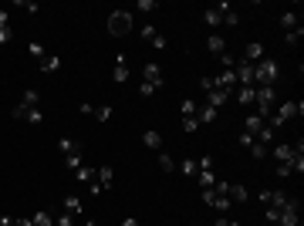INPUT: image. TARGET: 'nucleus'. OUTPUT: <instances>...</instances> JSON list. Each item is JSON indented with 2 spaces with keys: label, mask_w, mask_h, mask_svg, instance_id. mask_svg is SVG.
Here are the masks:
<instances>
[{
  "label": "nucleus",
  "mask_w": 304,
  "mask_h": 226,
  "mask_svg": "<svg viewBox=\"0 0 304 226\" xmlns=\"http://www.w3.org/2000/svg\"><path fill=\"white\" fill-rule=\"evenodd\" d=\"M274 105H277V91H274V85H260L257 95H254V108H257V115L267 118Z\"/></svg>",
  "instance_id": "nucleus-4"
},
{
  "label": "nucleus",
  "mask_w": 304,
  "mask_h": 226,
  "mask_svg": "<svg viewBox=\"0 0 304 226\" xmlns=\"http://www.w3.org/2000/svg\"><path fill=\"white\" fill-rule=\"evenodd\" d=\"M301 37H304V27H297V31H287V34H284V44L294 47L297 41H301Z\"/></svg>",
  "instance_id": "nucleus-36"
},
{
  "label": "nucleus",
  "mask_w": 304,
  "mask_h": 226,
  "mask_svg": "<svg viewBox=\"0 0 304 226\" xmlns=\"http://www.w3.org/2000/svg\"><path fill=\"white\" fill-rule=\"evenodd\" d=\"M122 226H139V223H135V216H125V219H122Z\"/></svg>",
  "instance_id": "nucleus-54"
},
{
  "label": "nucleus",
  "mask_w": 304,
  "mask_h": 226,
  "mask_svg": "<svg viewBox=\"0 0 304 226\" xmlns=\"http://www.w3.org/2000/svg\"><path fill=\"white\" fill-rule=\"evenodd\" d=\"M0 27H11V14L7 11H0Z\"/></svg>",
  "instance_id": "nucleus-52"
},
{
  "label": "nucleus",
  "mask_w": 304,
  "mask_h": 226,
  "mask_svg": "<svg viewBox=\"0 0 304 226\" xmlns=\"http://www.w3.org/2000/svg\"><path fill=\"white\" fill-rule=\"evenodd\" d=\"M294 115H304V102H281L277 105V112L267 115V125H274V128H281L287 118H294Z\"/></svg>",
  "instance_id": "nucleus-2"
},
{
  "label": "nucleus",
  "mask_w": 304,
  "mask_h": 226,
  "mask_svg": "<svg viewBox=\"0 0 304 226\" xmlns=\"http://www.w3.org/2000/svg\"><path fill=\"white\" fill-rule=\"evenodd\" d=\"M267 122V118H264V115H257V112H250L247 118H244V132H250V135H257V128L260 125Z\"/></svg>",
  "instance_id": "nucleus-19"
},
{
  "label": "nucleus",
  "mask_w": 304,
  "mask_h": 226,
  "mask_svg": "<svg viewBox=\"0 0 304 226\" xmlns=\"http://www.w3.org/2000/svg\"><path fill=\"white\" fill-rule=\"evenodd\" d=\"M21 105H24V108H37V105H41V95L27 88V91H24V98H21Z\"/></svg>",
  "instance_id": "nucleus-31"
},
{
  "label": "nucleus",
  "mask_w": 304,
  "mask_h": 226,
  "mask_svg": "<svg viewBox=\"0 0 304 226\" xmlns=\"http://www.w3.org/2000/svg\"><path fill=\"white\" fill-rule=\"evenodd\" d=\"M27 54H31L34 61H41V57H44L47 51H44V47H41V44H27Z\"/></svg>",
  "instance_id": "nucleus-41"
},
{
  "label": "nucleus",
  "mask_w": 304,
  "mask_h": 226,
  "mask_svg": "<svg viewBox=\"0 0 304 226\" xmlns=\"http://www.w3.org/2000/svg\"><path fill=\"white\" fill-rule=\"evenodd\" d=\"M196 182H200V189H213V186H216V172L213 169L200 172V176H196Z\"/></svg>",
  "instance_id": "nucleus-27"
},
{
  "label": "nucleus",
  "mask_w": 304,
  "mask_h": 226,
  "mask_svg": "<svg viewBox=\"0 0 304 226\" xmlns=\"http://www.w3.org/2000/svg\"><path fill=\"white\" fill-rule=\"evenodd\" d=\"M65 162H68V169H81V166H85V162H81V152H75V156H68Z\"/></svg>",
  "instance_id": "nucleus-44"
},
{
  "label": "nucleus",
  "mask_w": 304,
  "mask_h": 226,
  "mask_svg": "<svg viewBox=\"0 0 304 226\" xmlns=\"http://www.w3.org/2000/svg\"><path fill=\"white\" fill-rule=\"evenodd\" d=\"M264 216H267V223H277V216H281V209H270V206H264Z\"/></svg>",
  "instance_id": "nucleus-48"
},
{
  "label": "nucleus",
  "mask_w": 304,
  "mask_h": 226,
  "mask_svg": "<svg viewBox=\"0 0 304 226\" xmlns=\"http://www.w3.org/2000/svg\"><path fill=\"white\" fill-rule=\"evenodd\" d=\"M196 162H200V172L213 169V156H200V159H196Z\"/></svg>",
  "instance_id": "nucleus-45"
},
{
  "label": "nucleus",
  "mask_w": 304,
  "mask_h": 226,
  "mask_svg": "<svg viewBox=\"0 0 304 226\" xmlns=\"http://www.w3.org/2000/svg\"><path fill=\"white\" fill-rule=\"evenodd\" d=\"M230 98H233V95H230V91H223V88H220V85H216V88L210 91V95H206V102L213 105V108H220V105H226V102H230Z\"/></svg>",
  "instance_id": "nucleus-17"
},
{
  "label": "nucleus",
  "mask_w": 304,
  "mask_h": 226,
  "mask_svg": "<svg viewBox=\"0 0 304 226\" xmlns=\"http://www.w3.org/2000/svg\"><path fill=\"white\" fill-rule=\"evenodd\" d=\"M200 192H203V203L210 206V209H216V213H226V209L233 206L223 192H216V189H200Z\"/></svg>",
  "instance_id": "nucleus-6"
},
{
  "label": "nucleus",
  "mask_w": 304,
  "mask_h": 226,
  "mask_svg": "<svg viewBox=\"0 0 304 226\" xmlns=\"http://www.w3.org/2000/svg\"><path fill=\"white\" fill-rule=\"evenodd\" d=\"M24 122H31V125H41V122H44V112H41V105H37V108H27Z\"/></svg>",
  "instance_id": "nucleus-32"
},
{
  "label": "nucleus",
  "mask_w": 304,
  "mask_h": 226,
  "mask_svg": "<svg viewBox=\"0 0 304 226\" xmlns=\"http://www.w3.org/2000/svg\"><path fill=\"white\" fill-rule=\"evenodd\" d=\"M196 226H200V223H196Z\"/></svg>",
  "instance_id": "nucleus-58"
},
{
  "label": "nucleus",
  "mask_w": 304,
  "mask_h": 226,
  "mask_svg": "<svg viewBox=\"0 0 304 226\" xmlns=\"http://www.w3.org/2000/svg\"><path fill=\"white\" fill-rule=\"evenodd\" d=\"M233 74H236V85H254V64H247V61H244V57H240V61H236Z\"/></svg>",
  "instance_id": "nucleus-10"
},
{
  "label": "nucleus",
  "mask_w": 304,
  "mask_h": 226,
  "mask_svg": "<svg viewBox=\"0 0 304 226\" xmlns=\"http://www.w3.org/2000/svg\"><path fill=\"white\" fill-rule=\"evenodd\" d=\"M213 226H230V219H223V216H216V223Z\"/></svg>",
  "instance_id": "nucleus-55"
},
{
  "label": "nucleus",
  "mask_w": 304,
  "mask_h": 226,
  "mask_svg": "<svg viewBox=\"0 0 304 226\" xmlns=\"http://www.w3.org/2000/svg\"><path fill=\"white\" fill-rule=\"evenodd\" d=\"M200 88L206 91V95H210V91L216 88V78H213V74H203V78H200Z\"/></svg>",
  "instance_id": "nucleus-38"
},
{
  "label": "nucleus",
  "mask_w": 304,
  "mask_h": 226,
  "mask_svg": "<svg viewBox=\"0 0 304 226\" xmlns=\"http://www.w3.org/2000/svg\"><path fill=\"white\" fill-rule=\"evenodd\" d=\"M37 64H41V71H44V74H51V71L61 68V57H57V54H44L41 61H37Z\"/></svg>",
  "instance_id": "nucleus-22"
},
{
  "label": "nucleus",
  "mask_w": 304,
  "mask_h": 226,
  "mask_svg": "<svg viewBox=\"0 0 304 226\" xmlns=\"http://www.w3.org/2000/svg\"><path fill=\"white\" fill-rule=\"evenodd\" d=\"M236 21H240V17H236V11H233V7H230V4H226V11H223V24H230V27H236Z\"/></svg>",
  "instance_id": "nucleus-40"
},
{
  "label": "nucleus",
  "mask_w": 304,
  "mask_h": 226,
  "mask_svg": "<svg viewBox=\"0 0 304 226\" xmlns=\"http://www.w3.org/2000/svg\"><path fill=\"white\" fill-rule=\"evenodd\" d=\"M112 182H115V172L108 169V166H101V169H95V182H91L88 189L98 196V192H105V189H112Z\"/></svg>",
  "instance_id": "nucleus-7"
},
{
  "label": "nucleus",
  "mask_w": 304,
  "mask_h": 226,
  "mask_svg": "<svg viewBox=\"0 0 304 226\" xmlns=\"http://www.w3.org/2000/svg\"><path fill=\"white\" fill-rule=\"evenodd\" d=\"M31 223L34 226H54V216L47 213V209H37V213L31 216Z\"/></svg>",
  "instance_id": "nucleus-28"
},
{
  "label": "nucleus",
  "mask_w": 304,
  "mask_h": 226,
  "mask_svg": "<svg viewBox=\"0 0 304 226\" xmlns=\"http://www.w3.org/2000/svg\"><path fill=\"white\" fill-rule=\"evenodd\" d=\"M142 85H149V88H162V68L159 64H146L142 68Z\"/></svg>",
  "instance_id": "nucleus-9"
},
{
  "label": "nucleus",
  "mask_w": 304,
  "mask_h": 226,
  "mask_svg": "<svg viewBox=\"0 0 304 226\" xmlns=\"http://www.w3.org/2000/svg\"><path fill=\"white\" fill-rule=\"evenodd\" d=\"M240 145L250 148V145H254V135H250V132H240Z\"/></svg>",
  "instance_id": "nucleus-49"
},
{
  "label": "nucleus",
  "mask_w": 304,
  "mask_h": 226,
  "mask_svg": "<svg viewBox=\"0 0 304 226\" xmlns=\"http://www.w3.org/2000/svg\"><path fill=\"white\" fill-rule=\"evenodd\" d=\"M159 169L162 172H176V159L166 156V152H159Z\"/></svg>",
  "instance_id": "nucleus-33"
},
{
  "label": "nucleus",
  "mask_w": 304,
  "mask_h": 226,
  "mask_svg": "<svg viewBox=\"0 0 304 226\" xmlns=\"http://www.w3.org/2000/svg\"><path fill=\"white\" fill-rule=\"evenodd\" d=\"M135 11L152 14V11H159V4H156V0H139V4H135Z\"/></svg>",
  "instance_id": "nucleus-37"
},
{
  "label": "nucleus",
  "mask_w": 304,
  "mask_h": 226,
  "mask_svg": "<svg viewBox=\"0 0 304 226\" xmlns=\"http://www.w3.org/2000/svg\"><path fill=\"white\" fill-rule=\"evenodd\" d=\"M0 226H17V219H14V216H4V219H0Z\"/></svg>",
  "instance_id": "nucleus-53"
},
{
  "label": "nucleus",
  "mask_w": 304,
  "mask_h": 226,
  "mask_svg": "<svg viewBox=\"0 0 304 226\" xmlns=\"http://www.w3.org/2000/svg\"><path fill=\"white\" fill-rule=\"evenodd\" d=\"M142 145L146 148H162V135H159L156 128H146V132H142Z\"/></svg>",
  "instance_id": "nucleus-20"
},
{
  "label": "nucleus",
  "mask_w": 304,
  "mask_h": 226,
  "mask_svg": "<svg viewBox=\"0 0 304 226\" xmlns=\"http://www.w3.org/2000/svg\"><path fill=\"white\" fill-rule=\"evenodd\" d=\"M274 138H277V128H274V125H260L257 128V135H254V142H260V145H270V142H274Z\"/></svg>",
  "instance_id": "nucleus-15"
},
{
  "label": "nucleus",
  "mask_w": 304,
  "mask_h": 226,
  "mask_svg": "<svg viewBox=\"0 0 304 226\" xmlns=\"http://www.w3.org/2000/svg\"><path fill=\"white\" fill-rule=\"evenodd\" d=\"M196 122H200V125H213L216 122V108L210 102H203L200 108H196Z\"/></svg>",
  "instance_id": "nucleus-13"
},
{
  "label": "nucleus",
  "mask_w": 304,
  "mask_h": 226,
  "mask_svg": "<svg viewBox=\"0 0 304 226\" xmlns=\"http://www.w3.org/2000/svg\"><path fill=\"white\" fill-rule=\"evenodd\" d=\"M95 122H108V118H112V108H108V105H95Z\"/></svg>",
  "instance_id": "nucleus-34"
},
{
  "label": "nucleus",
  "mask_w": 304,
  "mask_h": 226,
  "mask_svg": "<svg viewBox=\"0 0 304 226\" xmlns=\"http://www.w3.org/2000/svg\"><path fill=\"white\" fill-rule=\"evenodd\" d=\"M14 41V31L11 27H0V44H11Z\"/></svg>",
  "instance_id": "nucleus-47"
},
{
  "label": "nucleus",
  "mask_w": 304,
  "mask_h": 226,
  "mask_svg": "<svg viewBox=\"0 0 304 226\" xmlns=\"http://www.w3.org/2000/svg\"><path fill=\"white\" fill-rule=\"evenodd\" d=\"M75 223H78V219H75L71 213H61V216H57V226H75Z\"/></svg>",
  "instance_id": "nucleus-46"
},
{
  "label": "nucleus",
  "mask_w": 304,
  "mask_h": 226,
  "mask_svg": "<svg viewBox=\"0 0 304 226\" xmlns=\"http://www.w3.org/2000/svg\"><path fill=\"white\" fill-rule=\"evenodd\" d=\"M260 203L270 206V209H281V206L287 203V192H284V189H264V192H260Z\"/></svg>",
  "instance_id": "nucleus-8"
},
{
  "label": "nucleus",
  "mask_w": 304,
  "mask_h": 226,
  "mask_svg": "<svg viewBox=\"0 0 304 226\" xmlns=\"http://www.w3.org/2000/svg\"><path fill=\"white\" fill-rule=\"evenodd\" d=\"M254 95H257V88H254V85H236V91H233V98L240 105H254Z\"/></svg>",
  "instance_id": "nucleus-14"
},
{
  "label": "nucleus",
  "mask_w": 304,
  "mask_h": 226,
  "mask_svg": "<svg viewBox=\"0 0 304 226\" xmlns=\"http://www.w3.org/2000/svg\"><path fill=\"white\" fill-rule=\"evenodd\" d=\"M206 51H210V54H223V51H226V41H223L220 34L206 37Z\"/></svg>",
  "instance_id": "nucleus-23"
},
{
  "label": "nucleus",
  "mask_w": 304,
  "mask_h": 226,
  "mask_svg": "<svg viewBox=\"0 0 304 226\" xmlns=\"http://www.w3.org/2000/svg\"><path fill=\"white\" fill-rule=\"evenodd\" d=\"M264 44H260V41H250L247 47H244V61H247V64H257V61H264Z\"/></svg>",
  "instance_id": "nucleus-11"
},
{
  "label": "nucleus",
  "mask_w": 304,
  "mask_h": 226,
  "mask_svg": "<svg viewBox=\"0 0 304 226\" xmlns=\"http://www.w3.org/2000/svg\"><path fill=\"white\" fill-rule=\"evenodd\" d=\"M21 7H24V11H27V14H37V11H41V7H37L34 0H27V4H21Z\"/></svg>",
  "instance_id": "nucleus-50"
},
{
  "label": "nucleus",
  "mask_w": 304,
  "mask_h": 226,
  "mask_svg": "<svg viewBox=\"0 0 304 226\" xmlns=\"http://www.w3.org/2000/svg\"><path fill=\"white\" fill-rule=\"evenodd\" d=\"M297 213H301V203L287 196V203L281 206V216H277V226H297Z\"/></svg>",
  "instance_id": "nucleus-5"
},
{
  "label": "nucleus",
  "mask_w": 304,
  "mask_h": 226,
  "mask_svg": "<svg viewBox=\"0 0 304 226\" xmlns=\"http://www.w3.org/2000/svg\"><path fill=\"white\" fill-rule=\"evenodd\" d=\"M65 213H71L75 219H81V199L78 196H65Z\"/></svg>",
  "instance_id": "nucleus-26"
},
{
  "label": "nucleus",
  "mask_w": 304,
  "mask_h": 226,
  "mask_svg": "<svg viewBox=\"0 0 304 226\" xmlns=\"http://www.w3.org/2000/svg\"><path fill=\"white\" fill-rule=\"evenodd\" d=\"M75 226H95V219H85V223H75Z\"/></svg>",
  "instance_id": "nucleus-56"
},
{
  "label": "nucleus",
  "mask_w": 304,
  "mask_h": 226,
  "mask_svg": "<svg viewBox=\"0 0 304 226\" xmlns=\"http://www.w3.org/2000/svg\"><path fill=\"white\" fill-rule=\"evenodd\" d=\"M112 78L118 81V85H125L129 81V64H125V54L115 57V68H112Z\"/></svg>",
  "instance_id": "nucleus-16"
},
{
  "label": "nucleus",
  "mask_w": 304,
  "mask_h": 226,
  "mask_svg": "<svg viewBox=\"0 0 304 226\" xmlns=\"http://www.w3.org/2000/svg\"><path fill=\"white\" fill-rule=\"evenodd\" d=\"M250 156H254V159H267V145L254 142V145H250Z\"/></svg>",
  "instance_id": "nucleus-42"
},
{
  "label": "nucleus",
  "mask_w": 304,
  "mask_h": 226,
  "mask_svg": "<svg viewBox=\"0 0 304 226\" xmlns=\"http://www.w3.org/2000/svg\"><path fill=\"white\" fill-rule=\"evenodd\" d=\"M230 226H244V223H233V219H230Z\"/></svg>",
  "instance_id": "nucleus-57"
},
{
  "label": "nucleus",
  "mask_w": 304,
  "mask_h": 226,
  "mask_svg": "<svg viewBox=\"0 0 304 226\" xmlns=\"http://www.w3.org/2000/svg\"><path fill=\"white\" fill-rule=\"evenodd\" d=\"M179 108H183V118H190V115H196V108H200V105L193 102V98H186V102H183Z\"/></svg>",
  "instance_id": "nucleus-39"
},
{
  "label": "nucleus",
  "mask_w": 304,
  "mask_h": 226,
  "mask_svg": "<svg viewBox=\"0 0 304 226\" xmlns=\"http://www.w3.org/2000/svg\"><path fill=\"white\" fill-rule=\"evenodd\" d=\"M281 27H284V34H287V31H297V27H301V24H297V14H294V11H284L281 14Z\"/></svg>",
  "instance_id": "nucleus-24"
},
{
  "label": "nucleus",
  "mask_w": 304,
  "mask_h": 226,
  "mask_svg": "<svg viewBox=\"0 0 304 226\" xmlns=\"http://www.w3.org/2000/svg\"><path fill=\"white\" fill-rule=\"evenodd\" d=\"M75 179L91 186V182H95V169H91V166H81V169H75Z\"/></svg>",
  "instance_id": "nucleus-29"
},
{
  "label": "nucleus",
  "mask_w": 304,
  "mask_h": 226,
  "mask_svg": "<svg viewBox=\"0 0 304 226\" xmlns=\"http://www.w3.org/2000/svg\"><path fill=\"white\" fill-rule=\"evenodd\" d=\"M294 172H304V156H294Z\"/></svg>",
  "instance_id": "nucleus-51"
},
{
  "label": "nucleus",
  "mask_w": 304,
  "mask_h": 226,
  "mask_svg": "<svg viewBox=\"0 0 304 226\" xmlns=\"http://www.w3.org/2000/svg\"><path fill=\"white\" fill-rule=\"evenodd\" d=\"M226 199H230V203H247V199H250V196H247V186L230 182V186H226Z\"/></svg>",
  "instance_id": "nucleus-12"
},
{
  "label": "nucleus",
  "mask_w": 304,
  "mask_h": 226,
  "mask_svg": "<svg viewBox=\"0 0 304 226\" xmlns=\"http://www.w3.org/2000/svg\"><path fill=\"white\" fill-rule=\"evenodd\" d=\"M200 128V122H196V115H190V118H183V132H196Z\"/></svg>",
  "instance_id": "nucleus-43"
},
{
  "label": "nucleus",
  "mask_w": 304,
  "mask_h": 226,
  "mask_svg": "<svg viewBox=\"0 0 304 226\" xmlns=\"http://www.w3.org/2000/svg\"><path fill=\"white\" fill-rule=\"evenodd\" d=\"M57 152H61V156L68 159V156H75V152H81V145L75 142V138H68V135H65L61 142H57Z\"/></svg>",
  "instance_id": "nucleus-21"
},
{
  "label": "nucleus",
  "mask_w": 304,
  "mask_h": 226,
  "mask_svg": "<svg viewBox=\"0 0 304 226\" xmlns=\"http://www.w3.org/2000/svg\"><path fill=\"white\" fill-rule=\"evenodd\" d=\"M277 74H281L277 61H270V57L257 61V64H254V88H260V85H274V81H277Z\"/></svg>",
  "instance_id": "nucleus-1"
},
{
  "label": "nucleus",
  "mask_w": 304,
  "mask_h": 226,
  "mask_svg": "<svg viewBox=\"0 0 304 226\" xmlns=\"http://www.w3.org/2000/svg\"><path fill=\"white\" fill-rule=\"evenodd\" d=\"M139 34H142V41H149V44H152V41L159 37V31L152 27V24H142V27H139Z\"/></svg>",
  "instance_id": "nucleus-35"
},
{
  "label": "nucleus",
  "mask_w": 304,
  "mask_h": 226,
  "mask_svg": "<svg viewBox=\"0 0 304 226\" xmlns=\"http://www.w3.org/2000/svg\"><path fill=\"white\" fill-rule=\"evenodd\" d=\"M135 27V17L129 11H112L108 14V34L112 37H125Z\"/></svg>",
  "instance_id": "nucleus-3"
},
{
  "label": "nucleus",
  "mask_w": 304,
  "mask_h": 226,
  "mask_svg": "<svg viewBox=\"0 0 304 226\" xmlns=\"http://www.w3.org/2000/svg\"><path fill=\"white\" fill-rule=\"evenodd\" d=\"M179 172H186V176H200V162L196 159H183L179 166H176Z\"/></svg>",
  "instance_id": "nucleus-30"
},
{
  "label": "nucleus",
  "mask_w": 304,
  "mask_h": 226,
  "mask_svg": "<svg viewBox=\"0 0 304 226\" xmlns=\"http://www.w3.org/2000/svg\"><path fill=\"white\" fill-rule=\"evenodd\" d=\"M223 11H226V4H216V7H210V11L203 14V21L210 24V27H216V24H223Z\"/></svg>",
  "instance_id": "nucleus-18"
},
{
  "label": "nucleus",
  "mask_w": 304,
  "mask_h": 226,
  "mask_svg": "<svg viewBox=\"0 0 304 226\" xmlns=\"http://www.w3.org/2000/svg\"><path fill=\"white\" fill-rule=\"evenodd\" d=\"M294 156H304V152H294L291 145H277L274 148V159H277V162H291Z\"/></svg>",
  "instance_id": "nucleus-25"
}]
</instances>
